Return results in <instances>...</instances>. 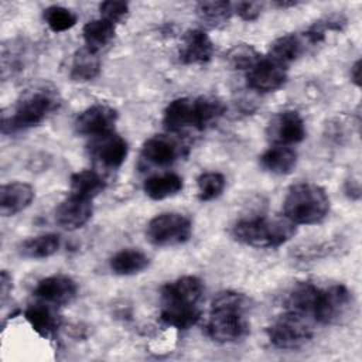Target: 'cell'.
<instances>
[{
    "label": "cell",
    "mask_w": 362,
    "mask_h": 362,
    "mask_svg": "<svg viewBox=\"0 0 362 362\" xmlns=\"http://www.w3.org/2000/svg\"><path fill=\"white\" fill-rule=\"evenodd\" d=\"M61 106L58 89L49 83H38L25 89L10 112L1 116L3 134H13L42 123Z\"/></svg>",
    "instance_id": "obj_3"
},
{
    "label": "cell",
    "mask_w": 362,
    "mask_h": 362,
    "mask_svg": "<svg viewBox=\"0 0 362 362\" xmlns=\"http://www.w3.org/2000/svg\"><path fill=\"white\" fill-rule=\"evenodd\" d=\"M225 105L222 100L214 96H199L194 99V122L192 126L198 130L215 124L225 113Z\"/></svg>",
    "instance_id": "obj_21"
},
{
    "label": "cell",
    "mask_w": 362,
    "mask_h": 362,
    "mask_svg": "<svg viewBox=\"0 0 362 362\" xmlns=\"http://www.w3.org/2000/svg\"><path fill=\"white\" fill-rule=\"evenodd\" d=\"M287 81V66L276 62L269 57H262L260 61L247 71V85L257 92H274Z\"/></svg>",
    "instance_id": "obj_11"
},
{
    "label": "cell",
    "mask_w": 362,
    "mask_h": 362,
    "mask_svg": "<svg viewBox=\"0 0 362 362\" xmlns=\"http://www.w3.org/2000/svg\"><path fill=\"white\" fill-rule=\"evenodd\" d=\"M198 198L204 202L218 198L225 188V177L221 173L209 171L197 178Z\"/></svg>",
    "instance_id": "obj_33"
},
{
    "label": "cell",
    "mask_w": 362,
    "mask_h": 362,
    "mask_svg": "<svg viewBox=\"0 0 362 362\" xmlns=\"http://www.w3.org/2000/svg\"><path fill=\"white\" fill-rule=\"evenodd\" d=\"M296 163L297 154L290 146L273 144L259 157L260 167L264 171L276 175L290 174L294 170Z\"/></svg>",
    "instance_id": "obj_18"
},
{
    "label": "cell",
    "mask_w": 362,
    "mask_h": 362,
    "mask_svg": "<svg viewBox=\"0 0 362 362\" xmlns=\"http://www.w3.org/2000/svg\"><path fill=\"white\" fill-rule=\"evenodd\" d=\"M69 188L71 195L92 201L105 189V181L98 173L92 170H82L71 175Z\"/></svg>",
    "instance_id": "obj_28"
},
{
    "label": "cell",
    "mask_w": 362,
    "mask_h": 362,
    "mask_svg": "<svg viewBox=\"0 0 362 362\" xmlns=\"http://www.w3.org/2000/svg\"><path fill=\"white\" fill-rule=\"evenodd\" d=\"M116 120L117 112L112 106L96 103L78 115L74 127L78 134L98 137L113 132Z\"/></svg>",
    "instance_id": "obj_10"
},
{
    "label": "cell",
    "mask_w": 362,
    "mask_h": 362,
    "mask_svg": "<svg viewBox=\"0 0 362 362\" xmlns=\"http://www.w3.org/2000/svg\"><path fill=\"white\" fill-rule=\"evenodd\" d=\"M260 58L262 55L250 44H236L226 54V61L232 68L245 71H250Z\"/></svg>",
    "instance_id": "obj_31"
},
{
    "label": "cell",
    "mask_w": 362,
    "mask_h": 362,
    "mask_svg": "<svg viewBox=\"0 0 362 362\" xmlns=\"http://www.w3.org/2000/svg\"><path fill=\"white\" fill-rule=\"evenodd\" d=\"M192 233L191 221L175 212L154 216L146 229L147 239L156 246H177L185 243Z\"/></svg>",
    "instance_id": "obj_8"
},
{
    "label": "cell",
    "mask_w": 362,
    "mask_h": 362,
    "mask_svg": "<svg viewBox=\"0 0 362 362\" xmlns=\"http://www.w3.org/2000/svg\"><path fill=\"white\" fill-rule=\"evenodd\" d=\"M11 288V276L3 270L1 272V277H0V293H1V301L6 300L8 291Z\"/></svg>",
    "instance_id": "obj_36"
},
{
    "label": "cell",
    "mask_w": 362,
    "mask_h": 362,
    "mask_svg": "<svg viewBox=\"0 0 362 362\" xmlns=\"http://www.w3.org/2000/svg\"><path fill=\"white\" fill-rule=\"evenodd\" d=\"M345 25H346V17L344 14L331 13L317 20L314 24H311L305 30L303 38L308 44H320L321 41H324L327 31H342Z\"/></svg>",
    "instance_id": "obj_29"
},
{
    "label": "cell",
    "mask_w": 362,
    "mask_h": 362,
    "mask_svg": "<svg viewBox=\"0 0 362 362\" xmlns=\"http://www.w3.org/2000/svg\"><path fill=\"white\" fill-rule=\"evenodd\" d=\"M44 20L52 31L61 33L72 28L76 24L78 18L76 14L66 7L49 6L44 10Z\"/></svg>",
    "instance_id": "obj_32"
},
{
    "label": "cell",
    "mask_w": 362,
    "mask_h": 362,
    "mask_svg": "<svg viewBox=\"0 0 362 362\" xmlns=\"http://www.w3.org/2000/svg\"><path fill=\"white\" fill-rule=\"evenodd\" d=\"M24 317L31 328L41 337H51L59 327L61 318L51 304L41 301L25 308Z\"/></svg>",
    "instance_id": "obj_17"
},
{
    "label": "cell",
    "mask_w": 362,
    "mask_h": 362,
    "mask_svg": "<svg viewBox=\"0 0 362 362\" xmlns=\"http://www.w3.org/2000/svg\"><path fill=\"white\" fill-rule=\"evenodd\" d=\"M314 335L310 320L286 311L279 315L269 327L267 337L273 346L286 351L300 349L307 345Z\"/></svg>",
    "instance_id": "obj_6"
},
{
    "label": "cell",
    "mask_w": 362,
    "mask_h": 362,
    "mask_svg": "<svg viewBox=\"0 0 362 362\" xmlns=\"http://www.w3.org/2000/svg\"><path fill=\"white\" fill-rule=\"evenodd\" d=\"M100 72V59L96 52L85 48L74 54L71 62V78L76 82H88L95 79Z\"/></svg>",
    "instance_id": "obj_26"
},
{
    "label": "cell",
    "mask_w": 362,
    "mask_h": 362,
    "mask_svg": "<svg viewBox=\"0 0 362 362\" xmlns=\"http://www.w3.org/2000/svg\"><path fill=\"white\" fill-rule=\"evenodd\" d=\"M303 49L304 38L297 34H286L273 41L267 57L284 66H288L303 54Z\"/></svg>",
    "instance_id": "obj_25"
},
{
    "label": "cell",
    "mask_w": 362,
    "mask_h": 362,
    "mask_svg": "<svg viewBox=\"0 0 362 362\" xmlns=\"http://www.w3.org/2000/svg\"><path fill=\"white\" fill-rule=\"evenodd\" d=\"M233 13V7L229 1L212 0V1H199L197 4V16L205 24L212 27L226 23Z\"/></svg>",
    "instance_id": "obj_30"
},
{
    "label": "cell",
    "mask_w": 362,
    "mask_h": 362,
    "mask_svg": "<svg viewBox=\"0 0 362 362\" xmlns=\"http://www.w3.org/2000/svg\"><path fill=\"white\" fill-rule=\"evenodd\" d=\"M100 18L107 20L112 24L123 23L129 16V4L124 1H116V0H107L99 4Z\"/></svg>",
    "instance_id": "obj_34"
},
{
    "label": "cell",
    "mask_w": 362,
    "mask_h": 362,
    "mask_svg": "<svg viewBox=\"0 0 362 362\" xmlns=\"http://www.w3.org/2000/svg\"><path fill=\"white\" fill-rule=\"evenodd\" d=\"M345 191H346V195L352 199H358L359 195H361V188H359V184L358 181H348L346 182V187H345Z\"/></svg>",
    "instance_id": "obj_37"
},
{
    "label": "cell",
    "mask_w": 362,
    "mask_h": 362,
    "mask_svg": "<svg viewBox=\"0 0 362 362\" xmlns=\"http://www.w3.org/2000/svg\"><path fill=\"white\" fill-rule=\"evenodd\" d=\"M262 10H263V3H260V1H239L235 4V8H233V11L243 21L257 20Z\"/></svg>",
    "instance_id": "obj_35"
},
{
    "label": "cell",
    "mask_w": 362,
    "mask_h": 362,
    "mask_svg": "<svg viewBox=\"0 0 362 362\" xmlns=\"http://www.w3.org/2000/svg\"><path fill=\"white\" fill-rule=\"evenodd\" d=\"M202 294L204 284L195 276H182L165 284L161 290V321L177 329L191 328L201 317Z\"/></svg>",
    "instance_id": "obj_2"
},
{
    "label": "cell",
    "mask_w": 362,
    "mask_h": 362,
    "mask_svg": "<svg viewBox=\"0 0 362 362\" xmlns=\"http://www.w3.org/2000/svg\"><path fill=\"white\" fill-rule=\"evenodd\" d=\"M214 54V44L208 34L199 28L188 30L181 42L180 61L185 65L206 64Z\"/></svg>",
    "instance_id": "obj_14"
},
{
    "label": "cell",
    "mask_w": 362,
    "mask_h": 362,
    "mask_svg": "<svg viewBox=\"0 0 362 362\" xmlns=\"http://www.w3.org/2000/svg\"><path fill=\"white\" fill-rule=\"evenodd\" d=\"M61 238L55 233H44L28 238L18 245L20 256L25 259H47L58 252Z\"/></svg>",
    "instance_id": "obj_22"
},
{
    "label": "cell",
    "mask_w": 362,
    "mask_h": 362,
    "mask_svg": "<svg viewBox=\"0 0 362 362\" xmlns=\"http://www.w3.org/2000/svg\"><path fill=\"white\" fill-rule=\"evenodd\" d=\"M141 156L154 165H168L180 156V146L167 136H153L143 144Z\"/></svg>",
    "instance_id": "obj_19"
},
{
    "label": "cell",
    "mask_w": 362,
    "mask_h": 362,
    "mask_svg": "<svg viewBox=\"0 0 362 362\" xmlns=\"http://www.w3.org/2000/svg\"><path fill=\"white\" fill-rule=\"evenodd\" d=\"M34 199V189L25 182H8L0 187V212L3 216H13L24 211Z\"/></svg>",
    "instance_id": "obj_16"
},
{
    "label": "cell",
    "mask_w": 362,
    "mask_h": 362,
    "mask_svg": "<svg viewBox=\"0 0 362 362\" xmlns=\"http://www.w3.org/2000/svg\"><path fill=\"white\" fill-rule=\"evenodd\" d=\"M284 216L294 225H314L325 219L329 199L324 188L313 182H300L290 187L283 202Z\"/></svg>",
    "instance_id": "obj_5"
},
{
    "label": "cell",
    "mask_w": 362,
    "mask_h": 362,
    "mask_svg": "<svg viewBox=\"0 0 362 362\" xmlns=\"http://www.w3.org/2000/svg\"><path fill=\"white\" fill-rule=\"evenodd\" d=\"M296 235V225L286 216H256L240 219L232 226V236L252 247H279Z\"/></svg>",
    "instance_id": "obj_4"
},
{
    "label": "cell",
    "mask_w": 362,
    "mask_h": 362,
    "mask_svg": "<svg viewBox=\"0 0 362 362\" xmlns=\"http://www.w3.org/2000/svg\"><path fill=\"white\" fill-rule=\"evenodd\" d=\"M93 214V205L90 199L69 195L55 209V221L59 226L68 230H75L88 223Z\"/></svg>",
    "instance_id": "obj_15"
},
{
    "label": "cell",
    "mask_w": 362,
    "mask_h": 362,
    "mask_svg": "<svg viewBox=\"0 0 362 362\" xmlns=\"http://www.w3.org/2000/svg\"><path fill=\"white\" fill-rule=\"evenodd\" d=\"M150 264L146 253L137 249H123L117 252L109 262L110 270L119 276H132L141 273Z\"/></svg>",
    "instance_id": "obj_23"
},
{
    "label": "cell",
    "mask_w": 362,
    "mask_h": 362,
    "mask_svg": "<svg viewBox=\"0 0 362 362\" xmlns=\"http://www.w3.org/2000/svg\"><path fill=\"white\" fill-rule=\"evenodd\" d=\"M78 293L75 280L65 274L48 276L38 281L34 288V296L41 301L52 305H62L71 303Z\"/></svg>",
    "instance_id": "obj_13"
},
{
    "label": "cell",
    "mask_w": 362,
    "mask_h": 362,
    "mask_svg": "<svg viewBox=\"0 0 362 362\" xmlns=\"http://www.w3.org/2000/svg\"><path fill=\"white\" fill-rule=\"evenodd\" d=\"M89 148L92 157L107 168H119L124 163L129 151L126 140L115 132L93 137Z\"/></svg>",
    "instance_id": "obj_12"
},
{
    "label": "cell",
    "mask_w": 362,
    "mask_h": 362,
    "mask_svg": "<svg viewBox=\"0 0 362 362\" xmlns=\"http://www.w3.org/2000/svg\"><path fill=\"white\" fill-rule=\"evenodd\" d=\"M297 4V1H287V0H277V1H274V6H277V7H280V8H288V7H293V6H296Z\"/></svg>",
    "instance_id": "obj_39"
},
{
    "label": "cell",
    "mask_w": 362,
    "mask_h": 362,
    "mask_svg": "<svg viewBox=\"0 0 362 362\" xmlns=\"http://www.w3.org/2000/svg\"><path fill=\"white\" fill-rule=\"evenodd\" d=\"M250 300L238 291H222L211 304L206 322L209 338L219 344H233L243 339L250 329L247 311Z\"/></svg>",
    "instance_id": "obj_1"
},
{
    "label": "cell",
    "mask_w": 362,
    "mask_h": 362,
    "mask_svg": "<svg viewBox=\"0 0 362 362\" xmlns=\"http://www.w3.org/2000/svg\"><path fill=\"white\" fill-rule=\"evenodd\" d=\"M115 24L105 18H95L88 21L82 30L85 47L98 54L112 42L115 38Z\"/></svg>",
    "instance_id": "obj_24"
},
{
    "label": "cell",
    "mask_w": 362,
    "mask_h": 362,
    "mask_svg": "<svg viewBox=\"0 0 362 362\" xmlns=\"http://www.w3.org/2000/svg\"><path fill=\"white\" fill-rule=\"evenodd\" d=\"M266 134L273 144L291 146L304 140L305 124L297 110H283L270 119Z\"/></svg>",
    "instance_id": "obj_9"
},
{
    "label": "cell",
    "mask_w": 362,
    "mask_h": 362,
    "mask_svg": "<svg viewBox=\"0 0 362 362\" xmlns=\"http://www.w3.org/2000/svg\"><path fill=\"white\" fill-rule=\"evenodd\" d=\"M351 81L356 86H361V59H358L351 68Z\"/></svg>",
    "instance_id": "obj_38"
},
{
    "label": "cell",
    "mask_w": 362,
    "mask_h": 362,
    "mask_svg": "<svg viewBox=\"0 0 362 362\" xmlns=\"http://www.w3.org/2000/svg\"><path fill=\"white\" fill-rule=\"evenodd\" d=\"M146 195L154 201L178 194L182 189V178L174 173H165L147 178L143 184Z\"/></svg>",
    "instance_id": "obj_27"
},
{
    "label": "cell",
    "mask_w": 362,
    "mask_h": 362,
    "mask_svg": "<svg viewBox=\"0 0 362 362\" xmlns=\"http://www.w3.org/2000/svg\"><path fill=\"white\" fill-rule=\"evenodd\" d=\"M352 307V294L344 284H331L328 287H318L313 314V321L318 324H334L346 315Z\"/></svg>",
    "instance_id": "obj_7"
},
{
    "label": "cell",
    "mask_w": 362,
    "mask_h": 362,
    "mask_svg": "<svg viewBox=\"0 0 362 362\" xmlns=\"http://www.w3.org/2000/svg\"><path fill=\"white\" fill-rule=\"evenodd\" d=\"M194 122V99L178 98L171 100L163 116V123L170 132H180Z\"/></svg>",
    "instance_id": "obj_20"
}]
</instances>
